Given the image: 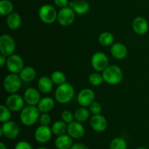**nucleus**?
<instances>
[{
  "mask_svg": "<svg viewBox=\"0 0 149 149\" xmlns=\"http://www.w3.org/2000/svg\"><path fill=\"white\" fill-rule=\"evenodd\" d=\"M39 92H40L39 90L33 87L28 88L25 91L24 96H23L25 102L30 106H37L41 100Z\"/></svg>",
  "mask_w": 149,
  "mask_h": 149,
  "instance_id": "obj_15",
  "label": "nucleus"
},
{
  "mask_svg": "<svg viewBox=\"0 0 149 149\" xmlns=\"http://www.w3.org/2000/svg\"><path fill=\"white\" fill-rule=\"evenodd\" d=\"M55 5L60 8H63V7H68L69 2L68 0H54Z\"/></svg>",
  "mask_w": 149,
  "mask_h": 149,
  "instance_id": "obj_37",
  "label": "nucleus"
},
{
  "mask_svg": "<svg viewBox=\"0 0 149 149\" xmlns=\"http://www.w3.org/2000/svg\"><path fill=\"white\" fill-rule=\"evenodd\" d=\"M40 113L39 109L36 106L28 105L20 111V120L25 126H32L39 120Z\"/></svg>",
  "mask_w": 149,
  "mask_h": 149,
  "instance_id": "obj_1",
  "label": "nucleus"
},
{
  "mask_svg": "<svg viewBox=\"0 0 149 149\" xmlns=\"http://www.w3.org/2000/svg\"><path fill=\"white\" fill-rule=\"evenodd\" d=\"M53 84L51 78L48 77H42L39 79L37 83L38 88L42 93H49L53 88Z\"/></svg>",
  "mask_w": 149,
  "mask_h": 149,
  "instance_id": "obj_21",
  "label": "nucleus"
},
{
  "mask_svg": "<svg viewBox=\"0 0 149 149\" xmlns=\"http://www.w3.org/2000/svg\"><path fill=\"white\" fill-rule=\"evenodd\" d=\"M39 123L41 125H45V126H49L51 122V116L48 113H42V114L39 116Z\"/></svg>",
  "mask_w": 149,
  "mask_h": 149,
  "instance_id": "obj_35",
  "label": "nucleus"
},
{
  "mask_svg": "<svg viewBox=\"0 0 149 149\" xmlns=\"http://www.w3.org/2000/svg\"><path fill=\"white\" fill-rule=\"evenodd\" d=\"M15 149H33L31 145L25 141H19L15 146Z\"/></svg>",
  "mask_w": 149,
  "mask_h": 149,
  "instance_id": "obj_36",
  "label": "nucleus"
},
{
  "mask_svg": "<svg viewBox=\"0 0 149 149\" xmlns=\"http://www.w3.org/2000/svg\"><path fill=\"white\" fill-rule=\"evenodd\" d=\"M89 81H90L91 85L97 87V86L100 85L104 81V79H103L102 74H99V72H95L90 75V77H89Z\"/></svg>",
  "mask_w": 149,
  "mask_h": 149,
  "instance_id": "obj_32",
  "label": "nucleus"
},
{
  "mask_svg": "<svg viewBox=\"0 0 149 149\" xmlns=\"http://www.w3.org/2000/svg\"><path fill=\"white\" fill-rule=\"evenodd\" d=\"M52 134V129L49 126L41 125L35 130L34 138L39 143H46L51 139Z\"/></svg>",
  "mask_w": 149,
  "mask_h": 149,
  "instance_id": "obj_13",
  "label": "nucleus"
},
{
  "mask_svg": "<svg viewBox=\"0 0 149 149\" xmlns=\"http://www.w3.org/2000/svg\"><path fill=\"white\" fill-rule=\"evenodd\" d=\"M90 126L95 132H102L107 128L108 122L106 118L102 115H94L90 119Z\"/></svg>",
  "mask_w": 149,
  "mask_h": 149,
  "instance_id": "obj_16",
  "label": "nucleus"
},
{
  "mask_svg": "<svg viewBox=\"0 0 149 149\" xmlns=\"http://www.w3.org/2000/svg\"><path fill=\"white\" fill-rule=\"evenodd\" d=\"M89 110L93 115L100 114L102 111V106L98 102L94 101L89 106Z\"/></svg>",
  "mask_w": 149,
  "mask_h": 149,
  "instance_id": "obj_33",
  "label": "nucleus"
},
{
  "mask_svg": "<svg viewBox=\"0 0 149 149\" xmlns=\"http://www.w3.org/2000/svg\"><path fill=\"white\" fill-rule=\"evenodd\" d=\"M68 6L71 7L77 15H85L90 10V4L85 0H77L75 1H71L69 2Z\"/></svg>",
  "mask_w": 149,
  "mask_h": 149,
  "instance_id": "obj_19",
  "label": "nucleus"
},
{
  "mask_svg": "<svg viewBox=\"0 0 149 149\" xmlns=\"http://www.w3.org/2000/svg\"><path fill=\"white\" fill-rule=\"evenodd\" d=\"M0 149H7V146H6V145L4 143H0Z\"/></svg>",
  "mask_w": 149,
  "mask_h": 149,
  "instance_id": "obj_40",
  "label": "nucleus"
},
{
  "mask_svg": "<svg viewBox=\"0 0 149 149\" xmlns=\"http://www.w3.org/2000/svg\"><path fill=\"white\" fill-rule=\"evenodd\" d=\"M61 119H62V120L64 122H65L67 125H68V124H70L71 122H74V115L73 114L72 112H71L70 111H63L62 112V113H61Z\"/></svg>",
  "mask_w": 149,
  "mask_h": 149,
  "instance_id": "obj_34",
  "label": "nucleus"
},
{
  "mask_svg": "<svg viewBox=\"0 0 149 149\" xmlns=\"http://www.w3.org/2000/svg\"><path fill=\"white\" fill-rule=\"evenodd\" d=\"M91 65L97 72H103L109 66V58L103 52H95L92 56Z\"/></svg>",
  "mask_w": 149,
  "mask_h": 149,
  "instance_id": "obj_9",
  "label": "nucleus"
},
{
  "mask_svg": "<svg viewBox=\"0 0 149 149\" xmlns=\"http://www.w3.org/2000/svg\"><path fill=\"white\" fill-rule=\"evenodd\" d=\"M13 11V4L9 0H1L0 1V14L3 16L9 15Z\"/></svg>",
  "mask_w": 149,
  "mask_h": 149,
  "instance_id": "obj_28",
  "label": "nucleus"
},
{
  "mask_svg": "<svg viewBox=\"0 0 149 149\" xmlns=\"http://www.w3.org/2000/svg\"><path fill=\"white\" fill-rule=\"evenodd\" d=\"M7 57L3 55H1V56H0V67L1 68H3L4 65H6V63H7Z\"/></svg>",
  "mask_w": 149,
  "mask_h": 149,
  "instance_id": "obj_39",
  "label": "nucleus"
},
{
  "mask_svg": "<svg viewBox=\"0 0 149 149\" xmlns=\"http://www.w3.org/2000/svg\"><path fill=\"white\" fill-rule=\"evenodd\" d=\"M22 20L20 15L17 13H12L7 15V24L11 30H17L21 26Z\"/></svg>",
  "mask_w": 149,
  "mask_h": 149,
  "instance_id": "obj_23",
  "label": "nucleus"
},
{
  "mask_svg": "<svg viewBox=\"0 0 149 149\" xmlns=\"http://www.w3.org/2000/svg\"><path fill=\"white\" fill-rule=\"evenodd\" d=\"M36 149H48V148H45V147H39V148H37Z\"/></svg>",
  "mask_w": 149,
  "mask_h": 149,
  "instance_id": "obj_41",
  "label": "nucleus"
},
{
  "mask_svg": "<svg viewBox=\"0 0 149 149\" xmlns=\"http://www.w3.org/2000/svg\"><path fill=\"white\" fill-rule=\"evenodd\" d=\"M6 65L12 74H20L24 68V61L20 55L13 54L7 58Z\"/></svg>",
  "mask_w": 149,
  "mask_h": 149,
  "instance_id": "obj_10",
  "label": "nucleus"
},
{
  "mask_svg": "<svg viewBox=\"0 0 149 149\" xmlns=\"http://www.w3.org/2000/svg\"><path fill=\"white\" fill-rule=\"evenodd\" d=\"M105 82L115 85L122 81L123 72L119 66L115 65H109L102 73Z\"/></svg>",
  "mask_w": 149,
  "mask_h": 149,
  "instance_id": "obj_3",
  "label": "nucleus"
},
{
  "mask_svg": "<svg viewBox=\"0 0 149 149\" xmlns=\"http://www.w3.org/2000/svg\"><path fill=\"white\" fill-rule=\"evenodd\" d=\"M20 133V128L16 122L13 121H8L3 123L0 128V136L6 137L8 139H15Z\"/></svg>",
  "mask_w": 149,
  "mask_h": 149,
  "instance_id": "obj_8",
  "label": "nucleus"
},
{
  "mask_svg": "<svg viewBox=\"0 0 149 149\" xmlns=\"http://www.w3.org/2000/svg\"><path fill=\"white\" fill-rule=\"evenodd\" d=\"M24 98L17 93L10 94L6 100V106L14 112L21 111L24 108Z\"/></svg>",
  "mask_w": 149,
  "mask_h": 149,
  "instance_id": "obj_11",
  "label": "nucleus"
},
{
  "mask_svg": "<svg viewBox=\"0 0 149 149\" xmlns=\"http://www.w3.org/2000/svg\"><path fill=\"white\" fill-rule=\"evenodd\" d=\"M22 79L17 74H10L6 76L3 81V87L6 92L10 94L16 93L20 89L22 85Z\"/></svg>",
  "mask_w": 149,
  "mask_h": 149,
  "instance_id": "obj_4",
  "label": "nucleus"
},
{
  "mask_svg": "<svg viewBox=\"0 0 149 149\" xmlns=\"http://www.w3.org/2000/svg\"><path fill=\"white\" fill-rule=\"evenodd\" d=\"M73 145V138L68 134L58 136L55 141V146L57 149H70Z\"/></svg>",
  "mask_w": 149,
  "mask_h": 149,
  "instance_id": "obj_20",
  "label": "nucleus"
},
{
  "mask_svg": "<svg viewBox=\"0 0 149 149\" xmlns=\"http://www.w3.org/2000/svg\"><path fill=\"white\" fill-rule=\"evenodd\" d=\"M39 17L45 24H52L58 18V12L50 4H44L39 10Z\"/></svg>",
  "mask_w": 149,
  "mask_h": 149,
  "instance_id": "obj_5",
  "label": "nucleus"
},
{
  "mask_svg": "<svg viewBox=\"0 0 149 149\" xmlns=\"http://www.w3.org/2000/svg\"><path fill=\"white\" fill-rule=\"evenodd\" d=\"M15 42L11 36L2 34L0 36V52L1 55L9 57L15 51Z\"/></svg>",
  "mask_w": 149,
  "mask_h": 149,
  "instance_id": "obj_6",
  "label": "nucleus"
},
{
  "mask_svg": "<svg viewBox=\"0 0 149 149\" xmlns=\"http://www.w3.org/2000/svg\"><path fill=\"white\" fill-rule=\"evenodd\" d=\"M55 106L54 100L50 97H45L41 98L40 101L38 103L37 107L41 113H48L53 109Z\"/></svg>",
  "mask_w": 149,
  "mask_h": 149,
  "instance_id": "obj_22",
  "label": "nucleus"
},
{
  "mask_svg": "<svg viewBox=\"0 0 149 149\" xmlns=\"http://www.w3.org/2000/svg\"><path fill=\"white\" fill-rule=\"evenodd\" d=\"M114 41V36L111 32L105 31L100 33L98 38V42L102 46L109 47L112 45Z\"/></svg>",
  "mask_w": 149,
  "mask_h": 149,
  "instance_id": "obj_26",
  "label": "nucleus"
},
{
  "mask_svg": "<svg viewBox=\"0 0 149 149\" xmlns=\"http://www.w3.org/2000/svg\"><path fill=\"white\" fill-rule=\"evenodd\" d=\"M132 29L138 35H144L148 30V23L143 17H137L132 22Z\"/></svg>",
  "mask_w": 149,
  "mask_h": 149,
  "instance_id": "obj_18",
  "label": "nucleus"
},
{
  "mask_svg": "<svg viewBox=\"0 0 149 149\" xmlns=\"http://www.w3.org/2000/svg\"><path fill=\"white\" fill-rule=\"evenodd\" d=\"M67 127H68V125L63 120L57 121L54 122L51 129H52L53 135L58 137L65 134V132H67Z\"/></svg>",
  "mask_w": 149,
  "mask_h": 149,
  "instance_id": "obj_25",
  "label": "nucleus"
},
{
  "mask_svg": "<svg viewBox=\"0 0 149 149\" xmlns=\"http://www.w3.org/2000/svg\"><path fill=\"white\" fill-rule=\"evenodd\" d=\"M20 77L22 81L24 82H31L36 78V72L34 68L31 66H26L23 68L20 72Z\"/></svg>",
  "mask_w": 149,
  "mask_h": 149,
  "instance_id": "obj_24",
  "label": "nucleus"
},
{
  "mask_svg": "<svg viewBox=\"0 0 149 149\" xmlns=\"http://www.w3.org/2000/svg\"><path fill=\"white\" fill-rule=\"evenodd\" d=\"M111 53L115 59L122 60L125 59L127 57L128 54V50L127 47L124 44L116 42L111 45Z\"/></svg>",
  "mask_w": 149,
  "mask_h": 149,
  "instance_id": "obj_17",
  "label": "nucleus"
},
{
  "mask_svg": "<svg viewBox=\"0 0 149 149\" xmlns=\"http://www.w3.org/2000/svg\"><path fill=\"white\" fill-rule=\"evenodd\" d=\"M11 111H12L6 105L0 106V122L1 123H4L10 120L12 116Z\"/></svg>",
  "mask_w": 149,
  "mask_h": 149,
  "instance_id": "obj_30",
  "label": "nucleus"
},
{
  "mask_svg": "<svg viewBox=\"0 0 149 149\" xmlns=\"http://www.w3.org/2000/svg\"><path fill=\"white\" fill-rule=\"evenodd\" d=\"M110 149H127V143L122 138H115L110 143Z\"/></svg>",
  "mask_w": 149,
  "mask_h": 149,
  "instance_id": "obj_29",
  "label": "nucleus"
},
{
  "mask_svg": "<svg viewBox=\"0 0 149 149\" xmlns=\"http://www.w3.org/2000/svg\"><path fill=\"white\" fill-rule=\"evenodd\" d=\"M51 79H52V82L54 84H57V85H61V84H63L65 82L66 80V77H65V74L60 71H54L50 77Z\"/></svg>",
  "mask_w": 149,
  "mask_h": 149,
  "instance_id": "obj_31",
  "label": "nucleus"
},
{
  "mask_svg": "<svg viewBox=\"0 0 149 149\" xmlns=\"http://www.w3.org/2000/svg\"><path fill=\"white\" fill-rule=\"evenodd\" d=\"M95 95L93 90L90 88H84L78 93L77 102L81 107H87L95 101Z\"/></svg>",
  "mask_w": 149,
  "mask_h": 149,
  "instance_id": "obj_12",
  "label": "nucleus"
},
{
  "mask_svg": "<svg viewBox=\"0 0 149 149\" xmlns=\"http://www.w3.org/2000/svg\"><path fill=\"white\" fill-rule=\"evenodd\" d=\"M74 115L76 121L82 123L86 122L90 117V111L85 107H81L75 111Z\"/></svg>",
  "mask_w": 149,
  "mask_h": 149,
  "instance_id": "obj_27",
  "label": "nucleus"
},
{
  "mask_svg": "<svg viewBox=\"0 0 149 149\" xmlns=\"http://www.w3.org/2000/svg\"><path fill=\"white\" fill-rule=\"evenodd\" d=\"M67 133L74 139H80L84 135L85 129L81 122L74 121L68 125Z\"/></svg>",
  "mask_w": 149,
  "mask_h": 149,
  "instance_id": "obj_14",
  "label": "nucleus"
},
{
  "mask_svg": "<svg viewBox=\"0 0 149 149\" xmlns=\"http://www.w3.org/2000/svg\"><path fill=\"white\" fill-rule=\"evenodd\" d=\"M70 149H89V148L87 146L84 145V144L79 143L74 144V145L72 146V147Z\"/></svg>",
  "mask_w": 149,
  "mask_h": 149,
  "instance_id": "obj_38",
  "label": "nucleus"
},
{
  "mask_svg": "<svg viewBox=\"0 0 149 149\" xmlns=\"http://www.w3.org/2000/svg\"><path fill=\"white\" fill-rule=\"evenodd\" d=\"M137 149H147V148H143V147H141V148H137Z\"/></svg>",
  "mask_w": 149,
  "mask_h": 149,
  "instance_id": "obj_42",
  "label": "nucleus"
},
{
  "mask_svg": "<svg viewBox=\"0 0 149 149\" xmlns=\"http://www.w3.org/2000/svg\"><path fill=\"white\" fill-rule=\"evenodd\" d=\"M75 92L73 86L69 83L65 82L58 85L55 93V97L57 101L61 104H65L74 99Z\"/></svg>",
  "mask_w": 149,
  "mask_h": 149,
  "instance_id": "obj_2",
  "label": "nucleus"
},
{
  "mask_svg": "<svg viewBox=\"0 0 149 149\" xmlns=\"http://www.w3.org/2000/svg\"><path fill=\"white\" fill-rule=\"evenodd\" d=\"M76 18V13L71 7H68L61 8L58 13V23L63 26H68L73 24Z\"/></svg>",
  "mask_w": 149,
  "mask_h": 149,
  "instance_id": "obj_7",
  "label": "nucleus"
}]
</instances>
